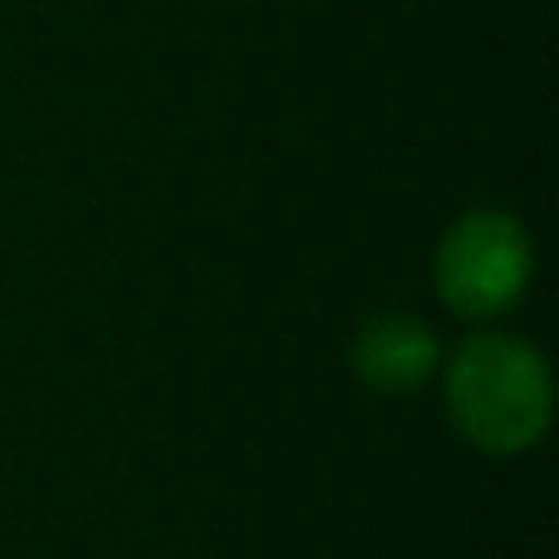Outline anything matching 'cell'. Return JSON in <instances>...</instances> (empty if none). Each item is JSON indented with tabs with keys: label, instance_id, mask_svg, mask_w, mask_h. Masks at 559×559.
Listing matches in <instances>:
<instances>
[{
	"label": "cell",
	"instance_id": "obj_1",
	"mask_svg": "<svg viewBox=\"0 0 559 559\" xmlns=\"http://www.w3.org/2000/svg\"><path fill=\"white\" fill-rule=\"evenodd\" d=\"M447 407L476 452L515 456L550 427V368L525 338L476 334L447 364Z\"/></svg>",
	"mask_w": 559,
	"mask_h": 559
},
{
	"label": "cell",
	"instance_id": "obj_3",
	"mask_svg": "<svg viewBox=\"0 0 559 559\" xmlns=\"http://www.w3.org/2000/svg\"><path fill=\"white\" fill-rule=\"evenodd\" d=\"M348 364H354L358 383L378 388V393H413V388H423L437 373L442 348H437L432 329L423 319L378 314L354 334Z\"/></svg>",
	"mask_w": 559,
	"mask_h": 559
},
{
	"label": "cell",
	"instance_id": "obj_2",
	"mask_svg": "<svg viewBox=\"0 0 559 559\" xmlns=\"http://www.w3.org/2000/svg\"><path fill=\"white\" fill-rule=\"evenodd\" d=\"M535 271V246L525 226L506 212H466L437 246V289L466 319L506 314L525 295Z\"/></svg>",
	"mask_w": 559,
	"mask_h": 559
}]
</instances>
